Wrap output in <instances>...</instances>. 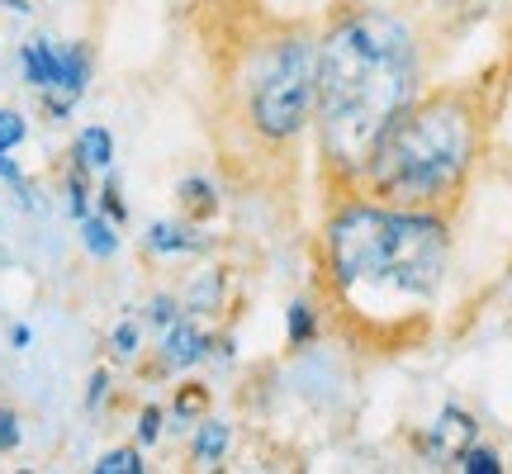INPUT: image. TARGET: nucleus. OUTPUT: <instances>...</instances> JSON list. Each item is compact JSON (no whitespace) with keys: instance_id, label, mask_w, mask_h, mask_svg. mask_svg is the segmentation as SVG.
Wrapping results in <instances>:
<instances>
[{"instance_id":"obj_15","label":"nucleus","mask_w":512,"mask_h":474,"mask_svg":"<svg viewBox=\"0 0 512 474\" xmlns=\"http://www.w3.org/2000/svg\"><path fill=\"white\" fill-rule=\"evenodd\" d=\"M76 228H81V247H86V256H95V261H114V256H119V247H124L119 223H110L100 209H91V214L76 223Z\"/></svg>"},{"instance_id":"obj_10","label":"nucleus","mask_w":512,"mask_h":474,"mask_svg":"<svg viewBox=\"0 0 512 474\" xmlns=\"http://www.w3.org/2000/svg\"><path fill=\"white\" fill-rule=\"evenodd\" d=\"M176 214L195 228H209V223L223 214V200H219V185L209 176H185L176 181Z\"/></svg>"},{"instance_id":"obj_2","label":"nucleus","mask_w":512,"mask_h":474,"mask_svg":"<svg viewBox=\"0 0 512 474\" xmlns=\"http://www.w3.org/2000/svg\"><path fill=\"white\" fill-rule=\"evenodd\" d=\"M451 228L441 214L389 209L366 195L323 209L304 290L318 304L323 337L361 361L418 351L451 275Z\"/></svg>"},{"instance_id":"obj_21","label":"nucleus","mask_w":512,"mask_h":474,"mask_svg":"<svg viewBox=\"0 0 512 474\" xmlns=\"http://www.w3.org/2000/svg\"><path fill=\"white\" fill-rule=\"evenodd\" d=\"M456 460H460V470L465 474H503V456L489 451V446H475V441H470Z\"/></svg>"},{"instance_id":"obj_5","label":"nucleus","mask_w":512,"mask_h":474,"mask_svg":"<svg viewBox=\"0 0 512 474\" xmlns=\"http://www.w3.org/2000/svg\"><path fill=\"white\" fill-rule=\"evenodd\" d=\"M214 356V332L204 328L200 318L181 313L171 328H162V342H157V356L152 365H143V380H171V375H185Z\"/></svg>"},{"instance_id":"obj_12","label":"nucleus","mask_w":512,"mask_h":474,"mask_svg":"<svg viewBox=\"0 0 512 474\" xmlns=\"http://www.w3.org/2000/svg\"><path fill=\"white\" fill-rule=\"evenodd\" d=\"M228 446H233V422L204 413L195 422V437H190V465H219L228 456Z\"/></svg>"},{"instance_id":"obj_18","label":"nucleus","mask_w":512,"mask_h":474,"mask_svg":"<svg viewBox=\"0 0 512 474\" xmlns=\"http://www.w3.org/2000/svg\"><path fill=\"white\" fill-rule=\"evenodd\" d=\"M110 356L119 365H133L138 356H143V323L138 318H119L110 332Z\"/></svg>"},{"instance_id":"obj_14","label":"nucleus","mask_w":512,"mask_h":474,"mask_svg":"<svg viewBox=\"0 0 512 474\" xmlns=\"http://www.w3.org/2000/svg\"><path fill=\"white\" fill-rule=\"evenodd\" d=\"M72 162L86 166L91 176L110 171L114 166V133L105 124H86L81 133H76V143H72Z\"/></svg>"},{"instance_id":"obj_6","label":"nucleus","mask_w":512,"mask_h":474,"mask_svg":"<svg viewBox=\"0 0 512 474\" xmlns=\"http://www.w3.org/2000/svg\"><path fill=\"white\" fill-rule=\"evenodd\" d=\"M351 5H375V10H399V15H413L418 24H427L441 43H446V38H456L460 29L475 19V0H351Z\"/></svg>"},{"instance_id":"obj_8","label":"nucleus","mask_w":512,"mask_h":474,"mask_svg":"<svg viewBox=\"0 0 512 474\" xmlns=\"http://www.w3.org/2000/svg\"><path fill=\"white\" fill-rule=\"evenodd\" d=\"M19 72H24V81H29L38 95L57 91V86H62V43H53L48 34L29 38V43L19 48Z\"/></svg>"},{"instance_id":"obj_23","label":"nucleus","mask_w":512,"mask_h":474,"mask_svg":"<svg viewBox=\"0 0 512 474\" xmlns=\"http://www.w3.org/2000/svg\"><path fill=\"white\" fill-rule=\"evenodd\" d=\"M24 138H29V119H24L19 110H0V157L15 152Z\"/></svg>"},{"instance_id":"obj_3","label":"nucleus","mask_w":512,"mask_h":474,"mask_svg":"<svg viewBox=\"0 0 512 474\" xmlns=\"http://www.w3.org/2000/svg\"><path fill=\"white\" fill-rule=\"evenodd\" d=\"M441 38L399 10L332 0L318 24L313 86V162L318 214L361 195L370 152L432 81Z\"/></svg>"},{"instance_id":"obj_24","label":"nucleus","mask_w":512,"mask_h":474,"mask_svg":"<svg viewBox=\"0 0 512 474\" xmlns=\"http://www.w3.org/2000/svg\"><path fill=\"white\" fill-rule=\"evenodd\" d=\"M162 422H166L162 403H143L138 408V446H157L162 441Z\"/></svg>"},{"instance_id":"obj_26","label":"nucleus","mask_w":512,"mask_h":474,"mask_svg":"<svg viewBox=\"0 0 512 474\" xmlns=\"http://www.w3.org/2000/svg\"><path fill=\"white\" fill-rule=\"evenodd\" d=\"M105 399H110V370H105V365H95L91 380H86V399H81V408H86V413H100Z\"/></svg>"},{"instance_id":"obj_9","label":"nucleus","mask_w":512,"mask_h":474,"mask_svg":"<svg viewBox=\"0 0 512 474\" xmlns=\"http://www.w3.org/2000/svg\"><path fill=\"white\" fill-rule=\"evenodd\" d=\"M181 304L190 318H219L228 309V271L223 266H204L185 280L181 290Z\"/></svg>"},{"instance_id":"obj_19","label":"nucleus","mask_w":512,"mask_h":474,"mask_svg":"<svg viewBox=\"0 0 512 474\" xmlns=\"http://www.w3.org/2000/svg\"><path fill=\"white\" fill-rule=\"evenodd\" d=\"M95 474H143L147 460H143V446L133 441V446H114V451H105V456L91 465Z\"/></svg>"},{"instance_id":"obj_7","label":"nucleus","mask_w":512,"mask_h":474,"mask_svg":"<svg viewBox=\"0 0 512 474\" xmlns=\"http://www.w3.org/2000/svg\"><path fill=\"white\" fill-rule=\"evenodd\" d=\"M143 252L147 256H204V252H214V237L185 219H157L143 237Z\"/></svg>"},{"instance_id":"obj_17","label":"nucleus","mask_w":512,"mask_h":474,"mask_svg":"<svg viewBox=\"0 0 512 474\" xmlns=\"http://www.w3.org/2000/svg\"><path fill=\"white\" fill-rule=\"evenodd\" d=\"M62 190H67V214H72L76 223L91 214V204H95V190H91V171L86 166H67V176H62Z\"/></svg>"},{"instance_id":"obj_11","label":"nucleus","mask_w":512,"mask_h":474,"mask_svg":"<svg viewBox=\"0 0 512 474\" xmlns=\"http://www.w3.org/2000/svg\"><path fill=\"white\" fill-rule=\"evenodd\" d=\"M95 76V48L81 38V43H62V86H57V95L62 100H81L86 95V86H91Z\"/></svg>"},{"instance_id":"obj_20","label":"nucleus","mask_w":512,"mask_h":474,"mask_svg":"<svg viewBox=\"0 0 512 474\" xmlns=\"http://www.w3.org/2000/svg\"><path fill=\"white\" fill-rule=\"evenodd\" d=\"M181 313H185V304H181V294L176 290H162V294H152V299H147V323H152L157 332L171 328Z\"/></svg>"},{"instance_id":"obj_1","label":"nucleus","mask_w":512,"mask_h":474,"mask_svg":"<svg viewBox=\"0 0 512 474\" xmlns=\"http://www.w3.org/2000/svg\"><path fill=\"white\" fill-rule=\"evenodd\" d=\"M200 57V119L233 195L285 209L299 195L313 138L318 24L266 0H190Z\"/></svg>"},{"instance_id":"obj_4","label":"nucleus","mask_w":512,"mask_h":474,"mask_svg":"<svg viewBox=\"0 0 512 474\" xmlns=\"http://www.w3.org/2000/svg\"><path fill=\"white\" fill-rule=\"evenodd\" d=\"M498 91H503V62L446 86L427 81V91L394 119V128L370 152L361 195L389 209H418L456 223L484 143L494 133Z\"/></svg>"},{"instance_id":"obj_13","label":"nucleus","mask_w":512,"mask_h":474,"mask_svg":"<svg viewBox=\"0 0 512 474\" xmlns=\"http://www.w3.org/2000/svg\"><path fill=\"white\" fill-rule=\"evenodd\" d=\"M313 342H323V318L309 294H299L285 304V351H304Z\"/></svg>"},{"instance_id":"obj_25","label":"nucleus","mask_w":512,"mask_h":474,"mask_svg":"<svg viewBox=\"0 0 512 474\" xmlns=\"http://www.w3.org/2000/svg\"><path fill=\"white\" fill-rule=\"evenodd\" d=\"M24 446V427H19V413L10 403H0V456H15Z\"/></svg>"},{"instance_id":"obj_16","label":"nucleus","mask_w":512,"mask_h":474,"mask_svg":"<svg viewBox=\"0 0 512 474\" xmlns=\"http://www.w3.org/2000/svg\"><path fill=\"white\" fill-rule=\"evenodd\" d=\"M166 413L181 422H200L204 413H214V389L204 380H181L176 394H171V403H166Z\"/></svg>"},{"instance_id":"obj_27","label":"nucleus","mask_w":512,"mask_h":474,"mask_svg":"<svg viewBox=\"0 0 512 474\" xmlns=\"http://www.w3.org/2000/svg\"><path fill=\"white\" fill-rule=\"evenodd\" d=\"M29 342H34V328H29V323H15V328H10V347L29 351Z\"/></svg>"},{"instance_id":"obj_22","label":"nucleus","mask_w":512,"mask_h":474,"mask_svg":"<svg viewBox=\"0 0 512 474\" xmlns=\"http://www.w3.org/2000/svg\"><path fill=\"white\" fill-rule=\"evenodd\" d=\"M95 200H100V214H105V219H110V223H119V228H124V223H128V204H124V185L114 181L110 171H105V185H100V195H95Z\"/></svg>"}]
</instances>
